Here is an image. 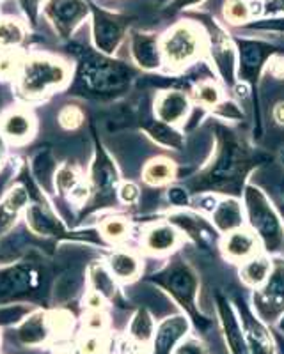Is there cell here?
I'll use <instances>...</instances> for the list:
<instances>
[{"mask_svg": "<svg viewBox=\"0 0 284 354\" xmlns=\"http://www.w3.org/2000/svg\"><path fill=\"white\" fill-rule=\"evenodd\" d=\"M252 158L231 129L217 126V149L210 165L194 181L197 192L242 195L244 181L252 169Z\"/></svg>", "mask_w": 284, "mask_h": 354, "instance_id": "cell-1", "label": "cell"}, {"mask_svg": "<svg viewBox=\"0 0 284 354\" xmlns=\"http://www.w3.org/2000/svg\"><path fill=\"white\" fill-rule=\"evenodd\" d=\"M151 282L169 294L172 301L185 312L194 322L197 330L204 331L210 328L211 321L199 308V277L187 261L175 259L160 273L151 278Z\"/></svg>", "mask_w": 284, "mask_h": 354, "instance_id": "cell-2", "label": "cell"}, {"mask_svg": "<svg viewBox=\"0 0 284 354\" xmlns=\"http://www.w3.org/2000/svg\"><path fill=\"white\" fill-rule=\"evenodd\" d=\"M247 221L267 254H276L284 245V223L272 202L258 186L244 189Z\"/></svg>", "mask_w": 284, "mask_h": 354, "instance_id": "cell-3", "label": "cell"}, {"mask_svg": "<svg viewBox=\"0 0 284 354\" xmlns=\"http://www.w3.org/2000/svg\"><path fill=\"white\" fill-rule=\"evenodd\" d=\"M69 78V68L48 55H30L24 59L18 75V91L27 100H37L62 87Z\"/></svg>", "mask_w": 284, "mask_h": 354, "instance_id": "cell-4", "label": "cell"}, {"mask_svg": "<svg viewBox=\"0 0 284 354\" xmlns=\"http://www.w3.org/2000/svg\"><path fill=\"white\" fill-rule=\"evenodd\" d=\"M206 46L203 27L194 21H178L160 37L163 62L169 68L178 69L190 66L199 59Z\"/></svg>", "mask_w": 284, "mask_h": 354, "instance_id": "cell-5", "label": "cell"}, {"mask_svg": "<svg viewBox=\"0 0 284 354\" xmlns=\"http://www.w3.org/2000/svg\"><path fill=\"white\" fill-rule=\"evenodd\" d=\"M236 46V69L240 80L249 87H258L263 69L268 61L277 53V48L272 43L254 37H233Z\"/></svg>", "mask_w": 284, "mask_h": 354, "instance_id": "cell-6", "label": "cell"}, {"mask_svg": "<svg viewBox=\"0 0 284 354\" xmlns=\"http://www.w3.org/2000/svg\"><path fill=\"white\" fill-rule=\"evenodd\" d=\"M254 314L267 324H276L284 314V261H272V270L261 287L252 294Z\"/></svg>", "mask_w": 284, "mask_h": 354, "instance_id": "cell-7", "label": "cell"}, {"mask_svg": "<svg viewBox=\"0 0 284 354\" xmlns=\"http://www.w3.org/2000/svg\"><path fill=\"white\" fill-rule=\"evenodd\" d=\"M199 20H201V25L206 28V41L211 62L219 71L220 78L231 87L236 82V62H238L235 41L211 17H199Z\"/></svg>", "mask_w": 284, "mask_h": 354, "instance_id": "cell-8", "label": "cell"}, {"mask_svg": "<svg viewBox=\"0 0 284 354\" xmlns=\"http://www.w3.org/2000/svg\"><path fill=\"white\" fill-rule=\"evenodd\" d=\"M128 30V18L119 12H110L105 9H93L91 34L96 52L103 55H114L118 52Z\"/></svg>", "mask_w": 284, "mask_h": 354, "instance_id": "cell-9", "label": "cell"}, {"mask_svg": "<svg viewBox=\"0 0 284 354\" xmlns=\"http://www.w3.org/2000/svg\"><path fill=\"white\" fill-rule=\"evenodd\" d=\"M89 12L91 8L85 0H48L43 8V15L62 39L71 37Z\"/></svg>", "mask_w": 284, "mask_h": 354, "instance_id": "cell-10", "label": "cell"}, {"mask_svg": "<svg viewBox=\"0 0 284 354\" xmlns=\"http://www.w3.org/2000/svg\"><path fill=\"white\" fill-rule=\"evenodd\" d=\"M235 308L238 312L240 322L244 328L245 342H247L251 354H277L276 340H274L267 322L261 321L244 299H236Z\"/></svg>", "mask_w": 284, "mask_h": 354, "instance_id": "cell-11", "label": "cell"}, {"mask_svg": "<svg viewBox=\"0 0 284 354\" xmlns=\"http://www.w3.org/2000/svg\"><path fill=\"white\" fill-rule=\"evenodd\" d=\"M215 310L217 315H219L224 342H226L229 354H251L247 342H245L244 328L240 322L238 312L222 292L215 294Z\"/></svg>", "mask_w": 284, "mask_h": 354, "instance_id": "cell-12", "label": "cell"}, {"mask_svg": "<svg viewBox=\"0 0 284 354\" xmlns=\"http://www.w3.org/2000/svg\"><path fill=\"white\" fill-rule=\"evenodd\" d=\"M190 319L185 314L169 315L157 324L150 354H172L183 338L190 335Z\"/></svg>", "mask_w": 284, "mask_h": 354, "instance_id": "cell-13", "label": "cell"}, {"mask_svg": "<svg viewBox=\"0 0 284 354\" xmlns=\"http://www.w3.org/2000/svg\"><path fill=\"white\" fill-rule=\"evenodd\" d=\"M169 223L176 229H181L188 238L203 250L215 248L219 243V230L213 223H208L203 216L194 213H176L169 216Z\"/></svg>", "mask_w": 284, "mask_h": 354, "instance_id": "cell-14", "label": "cell"}, {"mask_svg": "<svg viewBox=\"0 0 284 354\" xmlns=\"http://www.w3.org/2000/svg\"><path fill=\"white\" fill-rule=\"evenodd\" d=\"M130 55L135 64L144 71H157L163 64L160 37L157 34L132 30L130 32Z\"/></svg>", "mask_w": 284, "mask_h": 354, "instance_id": "cell-15", "label": "cell"}, {"mask_svg": "<svg viewBox=\"0 0 284 354\" xmlns=\"http://www.w3.org/2000/svg\"><path fill=\"white\" fill-rule=\"evenodd\" d=\"M190 112V100L183 91H175V88H167L162 93L157 94L154 100V117L160 122L175 126L187 119Z\"/></svg>", "mask_w": 284, "mask_h": 354, "instance_id": "cell-16", "label": "cell"}, {"mask_svg": "<svg viewBox=\"0 0 284 354\" xmlns=\"http://www.w3.org/2000/svg\"><path fill=\"white\" fill-rule=\"evenodd\" d=\"M17 342L24 347H41L45 346L52 337V330L48 324V314L43 310L30 312L24 321L18 324L15 331Z\"/></svg>", "mask_w": 284, "mask_h": 354, "instance_id": "cell-17", "label": "cell"}, {"mask_svg": "<svg viewBox=\"0 0 284 354\" xmlns=\"http://www.w3.org/2000/svg\"><path fill=\"white\" fill-rule=\"evenodd\" d=\"M34 117L24 109L9 110L8 113L2 115L0 119V135L15 144L28 140L34 133Z\"/></svg>", "mask_w": 284, "mask_h": 354, "instance_id": "cell-18", "label": "cell"}, {"mask_svg": "<svg viewBox=\"0 0 284 354\" xmlns=\"http://www.w3.org/2000/svg\"><path fill=\"white\" fill-rule=\"evenodd\" d=\"M222 252L229 261L245 262L258 255V239L245 229L233 230L222 239Z\"/></svg>", "mask_w": 284, "mask_h": 354, "instance_id": "cell-19", "label": "cell"}, {"mask_svg": "<svg viewBox=\"0 0 284 354\" xmlns=\"http://www.w3.org/2000/svg\"><path fill=\"white\" fill-rule=\"evenodd\" d=\"M211 223L222 234L244 229V207L235 197L222 198L211 211Z\"/></svg>", "mask_w": 284, "mask_h": 354, "instance_id": "cell-20", "label": "cell"}, {"mask_svg": "<svg viewBox=\"0 0 284 354\" xmlns=\"http://www.w3.org/2000/svg\"><path fill=\"white\" fill-rule=\"evenodd\" d=\"M28 192L25 186H12L0 202V236L8 234L15 227L21 211L28 207Z\"/></svg>", "mask_w": 284, "mask_h": 354, "instance_id": "cell-21", "label": "cell"}, {"mask_svg": "<svg viewBox=\"0 0 284 354\" xmlns=\"http://www.w3.org/2000/svg\"><path fill=\"white\" fill-rule=\"evenodd\" d=\"M178 245V230L170 223H157L144 232V246L151 254H166Z\"/></svg>", "mask_w": 284, "mask_h": 354, "instance_id": "cell-22", "label": "cell"}, {"mask_svg": "<svg viewBox=\"0 0 284 354\" xmlns=\"http://www.w3.org/2000/svg\"><path fill=\"white\" fill-rule=\"evenodd\" d=\"M93 183L98 195H114L116 186H118V172L112 161L105 154H98L93 167Z\"/></svg>", "mask_w": 284, "mask_h": 354, "instance_id": "cell-23", "label": "cell"}, {"mask_svg": "<svg viewBox=\"0 0 284 354\" xmlns=\"http://www.w3.org/2000/svg\"><path fill=\"white\" fill-rule=\"evenodd\" d=\"M107 266L112 277L121 282H134L141 274V261L132 252H114Z\"/></svg>", "mask_w": 284, "mask_h": 354, "instance_id": "cell-24", "label": "cell"}, {"mask_svg": "<svg viewBox=\"0 0 284 354\" xmlns=\"http://www.w3.org/2000/svg\"><path fill=\"white\" fill-rule=\"evenodd\" d=\"M154 330H157V324H154L153 315L146 308H139L128 324V337L137 346L148 347L151 346Z\"/></svg>", "mask_w": 284, "mask_h": 354, "instance_id": "cell-25", "label": "cell"}, {"mask_svg": "<svg viewBox=\"0 0 284 354\" xmlns=\"http://www.w3.org/2000/svg\"><path fill=\"white\" fill-rule=\"evenodd\" d=\"M272 270V261L265 255H254L249 261H245L240 268V278L245 286L252 287V289H258L265 283V280L270 274Z\"/></svg>", "mask_w": 284, "mask_h": 354, "instance_id": "cell-26", "label": "cell"}, {"mask_svg": "<svg viewBox=\"0 0 284 354\" xmlns=\"http://www.w3.org/2000/svg\"><path fill=\"white\" fill-rule=\"evenodd\" d=\"M28 287H30V277L27 273H21L20 270L4 271L0 274V305H6L17 296L25 294Z\"/></svg>", "mask_w": 284, "mask_h": 354, "instance_id": "cell-27", "label": "cell"}, {"mask_svg": "<svg viewBox=\"0 0 284 354\" xmlns=\"http://www.w3.org/2000/svg\"><path fill=\"white\" fill-rule=\"evenodd\" d=\"M27 225L34 234H41V236L61 232V223L43 204H33L27 207Z\"/></svg>", "mask_w": 284, "mask_h": 354, "instance_id": "cell-28", "label": "cell"}, {"mask_svg": "<svg viewBox=\"0 0 284 354\" xmlns=\"http://www.w3.org/2000/svg\"><path fill=\"white\" fill-rule=\"evenodd\" d=\"M175 163L170 160H166V158L151 160L150 163L144 167V172H142V179H144V183L150 186L167 185V183L175 179Z\"/></svg>", "mask_w": 284, "mask_h": 354, "instance_id": "cell-29", "label": "cell"}, {"mask_svg": "<svg viewBox=\"0 0 284 354\" xmlns=\"http://www.w3.org/2000/svg\"><path fill=\"white\" fill-rule=\"evenodd\" d=\"M148 135L153 138L157 144L163 145L167 149H175V151H181L183 149V135L175 129V126L166 124V122L160 121H153L150 126H148Z\"/></svg>", "mask_w": 284, "mask_h": 354, "instance_id": "cell-30", "label": "cell"}, {"mask_svg": "<svg viewBox=\"0 0 284 354\" xmlns=\"http://www.w3.org/2000/svg\"><path fill=\"white\" fill-rule=\"evenodd\" d=\"M89 282L94 292H98L105 299H116L118 294V286H116V278L112 277L107 268L102 264H93L89 268Z\"/></svg>", "mask_w": 284, "mask_h": 354, "instance_id": "cell-31", "label": "cell"}, {"mask_svg": "<svg viewBox=\"0 0 284 354\" xmlns=\"http://www.w3.org/2000/svg\"><path fill=\"white\" fill-rule=\"evenodd\" d=\"M25 25L15 18H0V50H15L25 41Z\"/></svg>", "mask_w": 284, "mask_h": 354, "instance_id": "cell-32", "label": "cell"}, {"mask_svg": "<svg viewBox=\"0 0 284 354\" xmlns=\"http://www.w3.org/2000/svg\"><path fill=\"white\" fill-rule=\"evenodd\" d=\"M254 18L247 0H227L224 6V20L235 27H245Z\"/></svg>", "mask_w": 284, "mask_h": 354, "instance_id": "cell-33", "label": "cell"}, {"mask_svg": "<svg viewBox=\"0 0 284 354\" xmlns=\"http://www.w3.org/2000/svg\"><path fill=\"white\" fill-rule=\"evenodd\" d=\"M102 236L109 239L110 243H119L125 238H128L130 232V223L125 218H107L102 223Z\"/></svg>", "mask_w": 284, "mask_h": 354, "instance_id": "cell-34", "label": "cell"}, {"mask_svg": "<svg viewBox=\"0 0 284 354\" xmlns=\"http://www.w3.org/2000/svg\"><path fill=\"white\" fill-rule=\"evenodd\" d=\"M194 100L197 105H201L203 109H215L220 103V91L213 82L204 80L195 87Z\"/></svg>", "mask_w": 284, "mask_h": 354, "instance_id": "cell-35", "label": "cell"}, {"mask_svg": "<svg viewBox=\"0 0 284 354\" xmlns=\"http://www.w3.org/2000/svg\"><path fill=\"white\" fill-rule=\"evenodd\" d=\"M53 185L59 194H68V192H73L78 185H80V179H78V172L69 165H62L61 169H57L55 176H53Z\"/></svg>", "mask_w": 284, "mask_h": 354, "instance_id": "cell-36", "label": "cell"}, {"mask_svg": "<svg viewBox=\"0 0 284 354\" xmlns=\"http://www.w3.org/2000/svg\"><path fill=\"white\" fill-rule=\"evenodd\" d=\"M78 354H105L107 342L103 333H87L80 338V342L77 346Z\"/></svg>", "mask_w": 284, "mask_h": 354, "instance_id": "cell-37", "label": "cell"}, {"mask_svg": "<svg viewBox=\"0 0 284 354\" xmlns=\"http://www.w3.org/2000/svg\"><path fill=\"white\" fill-rule=\"evenodd\" d=\"M48 324L52 335H66L73 328V315L68 310H52L48 312Z\"/></svg>", "mask_w": 284, "mask_h": 354, "instance_id": "cell-38", "label": "cell"}, {"mask_svg": "<svg viewBox=\"0 0 284 354\" xmlns=\"http://www.w3.org/2000/svg\"><path fill=\"white\" fill-rule=\"evenodd\" d=\"M21 64L24 61L18 53H15V50H6L0 55V78H17L21 71Z\"/></svg>", "mask_w": 284, "mask_h": 354, "instance_id": "cell-39", "label": "cell"}, {"mask_svg": "<svg viewBox=\"0 0 284 354\" xmlns=\"http://www.w3.org/2000/svg\"><path fill=\"white\" fill-rule=\"evenodd\" d=\"M249 30H256V32H274V34H284V17L277 18H267V20H252L251 24L245 25Z\"/></svg>", "mask_w": 284, "mask_h": 354, "instance_id": "cell-40", "label": "cell"}, {"mask_svg": "<svg viewBox=\"0 0 284 354\" xmlns=\"http://www.w3.org/2000/svg\"><path fill=\"white\" fill-rule=\"evenodd\" d=\"M172 354H211V353L201 338L187 335V337L183 338L181 342L178 344V347H176Z\"/></svg>", "mask_w": 284, "mask_h": 354, "instance_id": "cell-41", "label": "cell"}, {"mask_svg": "<svg viewBox=\"0 0 284 354\" xmlns=\"http://www.w3.org/2000/svg\"><path fill=\"white\" fill-rule=\"evenodd\" d=\"M82 121H84V113H82V110L78 106H64L61 110V113H59V124L64 129L78 128L82 124Z\"/></svg>", "mask_w": 284, "mask_h": 354, "instance_id": "cell-42", "label": "cell"}, {"mask_svg": "<svg viewBox=\"0 0 284 354\" xmlns=\"http://www.w3.org/2000/svg\"><path fill=\"white\" fill-rule=\"evenodd\" d=\"M84 328L91 333H103L107 330V315L103 310H89L84 317Z\"/></svg>", "mask_w": 284, "mask_h": 354, "instance_id": "cell-43", "label": "cell"}, {"mask_svg": "<svg viewBox=\"0 0 284 354\" xmlns=\"http://www.w3.org/2000/svg\"><path fill=\"white\" fill-rule=\"evenodd\" d=\"M46 2H48V0H18L21 11H24L25 18L30 21V25H36L41 9L45 8Z\"/></svg>", "mask_w": 284, "mask_h": 354, "instance_id": "cell-44", "label": "cell"}, {"mask_svg": "<svg viewBox=\"0 0 284 354\" xmlns=\"http://www.w3.org/2000/svg\"><path fill=\"white\" fill-rule=\"evenodd\" d=\"M167 198L176 207H187V205H190V194H188V189L185 186H170L167 189Z\"/></svg>", "mask_w": 284, "mask_h": 354, "instance_id": "cell-45", "label": "cell"}, {"mask_svg": "<svg viewBox=\"0 0 284 354\" xmlns=\"http://www.w3.org/2000/svg\"><path fill=\"white\" fill-rule=\"evenodd\" d=\"M215 110L217 115L222 117L224 121H240L244 117V112L233 101H220L219 105L215 106Z\"/></svg>", "mask_w": 284, "mask_h": 354, "instance_id": "cell-46", "label": "cell"}, {"mask_svg": "<svg viewBox=\"0 0 284 354\" xmlns=\"http://www.w3.org/2000/svg\"><path fill=\"white\" fill-rule=\"evenodd\" d=\"M119 201L126 205H135L141 201V189L134 183H123L118 189Z\"/></svg>", "mask_w": 284, "mask_h": 354, "instance_id": "cell-47", "label": "cell"}, {"mask_svg": "<svg viewBox=\"0 0 284 354\" xmlns=\"http://www.w3.org/2000/svg\"><path fill=\"white\" fill-rule=\"evenodd\" d=\"M261 15L270 18L284 17V0H267L261 9Z\"/></svg>", "mask_w": 284, "mask_h": 354, "instance_id": "cell-48", "label": "cell"}, {"mask_svg": "<svg viewBox=\"0 0 284 354\" xmlns=\"http://www.w3.org/2000/svg\"><path fill=\"white\" fill-rule=\"evenodd\" d=\"M268 68V73L272 75L274 78H279V80H283L284 78V57H279L276 53V55L268 61L267 64Z\"/></svg>", "mask_w": 284, "mask_h": 354, "instance_id": "cell-49", "label": "cell"}, {"mask_svg": "<svg viewBox=\"0 0 284 354\" xmlns=\"http://www.w3.org/2000/svg\"><path fill=\"white\" fill-rule=\"evenodd\" d=\"M85 305H87V310H103V306H105V298H102V296L98 292H94V290H89L87 298H85Z\"/></svg>", "mask_w": 284, "mask_h": 354, "instance_id": "cell-50", "label": "cell"}, {"mask_svg": "<svg viewBox=\"0 0 284 354\" xmlns=\"http://www.w3.org/2000/svg\"><path fill=\"white\" fill-rule=\"evenodd\" d=\"M204 0H172L170 11H183V9H192L195 6L203 4Z\"/></svg>", "mask_w": 284, "mask_h": 354, "instance_id": "cell-51", "label": "cell"}, {"mask_svg": "<svg viewBox=\"0 0 284 354\" xmlns=\"http://www.w3.org/2000/svg\"><path fill=\"white\" fill-rule=\"evenodd\" d=\"M272 117L277 124L284 126V101H279V103H276V105H274Z\"/></svg>", "mask_w": 284, "mask_h": 354, "instance_id": "cell-52", "label": "cell"}, {"mask_svg": "<svg viewBox=\"0 0 284 354\" xmlns=\"http://www.w3.org/2000/svg\"><path fill=\"white\" fill-rule=\"evenodd\" d=\"M276 328H277V330L281 331V333L284 335V314L281 315L279 319H277V322H276Z\"/></svg>", "mask_w": 284, "mask_h": 354, "instance_id": "cell-53", "label": "cell"}, {"mask_svg": "<svg viewBox=\"0 0 284 354\" xmlns=\"http://www.w3.org/2000/svg\"><path fill=\"white\" fill-rule=\"evenodd\" d=\"M2 163H4V142H2V137H0V169H2Z\"/></svg>", "mask_w": 284, "mask_h": 354, "instance_id": "cell-54", "label": "cell"}, {"mask_svg": "<svg viewBox=\"0 0 284 354\" xmlns=\"http://www.w3.org/2000/svg\"><path fill=\"white\" fill-rule=\"evenodd\" d=\"M279 214H281V220L284 221V201L279 204Z\"/></svg>", "mask_w": 284, "mask_h": 354, "instance_id": "cell-55", "label": "cell"}, {"mask_svg": "<svg viewBox=\"0 0 284 354\" xmlns=\"http://www.w3.org/2000/svg\"><path fill=\"white\" fill-rule=\"evenodd\" d=\"M283 165H284V151H283Z\"/></svg>", "mask_w": 284, "mask_h": 354, "instance_id": "cell-56", "label": "cell"}, {"mask_svg": "<svg viewBox=\"0 0 284 354\" xmlns=\"http://www.w3.org/2000/svg\"><path fill=\"white\" fill-rule=\"evenodd\" d=\"M0 2H4V0H0Z\"/></svg>", "mask_w": 284, "mask_h": 354, "instance_id": "cell-57", "label": "cell"}]
</instances>
